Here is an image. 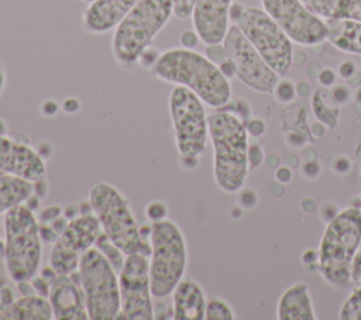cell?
<instances>
[{
	"label": "cell",
	"instance_id": "obj_47",
	"mask_svg": "<svg viewBox=\"0 0 361 320\" xmlns=\"http://www.w3.org/2000/svg\"><path fill=\"white\" fill-rule=\"evenodd\" d=\"M6 83H7V76H6V72H4L3 66L0 65V94L4 92Z\"/></svg>",
	"mask_w": 361,
	"mask_h": 320
},
{
	"label": "cell",
	"instance_id": "obj_16",
	"mask_svg": "<svg viewBox=\"0 0 361 320\" xmlns=\"http://www.w3.org/2000/svg\"><path fill=\"white\" fill-rule=\"evenodd\" d=\"M47 297L51 303L54 319L56 320L89 319L79 278L75 281L72 273L54 275V278L49 282Z\"/></svg>",
	"mask_w": 361,
	"mask_h": 320
},
{
	"label": "cell",
	"instance_id": "obj_7",
	"mask_svg": "<svg viewBox=\"0 0 361 320\" xmlns=\"http://www.w3.org/2000/svg\"><path fill=\"white\" fill-rule=\"evenodd\" d=\"M149 279L155 299L172 295L185 276L188 265V247L180 227L168 220L154 221L149 230Z\"/></svg>",
	"mask_w": 361,
	"mask_h": 320
},
{
	"label": "cell",
	"instance_id": "obj_46",
	"mask_svg": "<svg viewBox=\"0 0 361 320\" xmlns=\"http://www.w3.org/2000/svg\"><path fill=\"white\" fill-rule=\"evenodd\" d=\"M347 82H348V85L351 86V87H360L361 86V73H358L357 70L347 79Z\"/></svg>",
	"mask_w": 361,
	"mask_h": 320
},
{
	"label": "cell",
	"instance_id": "obj_45",
	"mask_svg": "<svg viewBox=\"0 0 361 320\" xmlns=\"http://www.w3.org/2000/svg\"><path fill=\"white\" fill-rule=\"evenodd\" d=\"M319 261V251H314V250H306L303 254H302V262L303 265H313Z\"/></svg>",
	"mask_w": 361,
	"mask_h": 320
},
{
	"label": "cell",
	"instance_id": "obj_25",
	"mask_svg": "<svg viewBox=\"0 0 361 320\" xmlns=\"http://www.w3.org/2000/svg\"><path fill=\"white\" fill-rule=\"evenodd\" d=\"M312 109L314 116L320 123L327 125L329 128H334L338 123L340 110L338 106L331 99L327 87L317 89L312 96Z\"/></svg>",
	"mask_w": 361,
	"mask_h": 320
},
{
	"label": "cell",
	"instance_id": "obj_32",
	"mask_svg": "<svg viewBox=\"0 0 361 320\" xmlns=\"http://www.w3.org/2000/svg\"><path fill=\"white\" fill-rule=\"evenodd\" d=\"M206 56L213 62L216 63L217 66L224 62L227 59L226 56V49L223 47V42H219V44H209L206 47Z\"/></svg>",
	"mask_w": 361,
	"mask_h": 320
},
{
	"label": "cell",
	"instance_id": "obj_27",
	"mask_svg": "<svg viewBox=\"0 0 361 320\" xmlns=\"http://www.w3.org/2000/svg\"><path fill=\"white\" fill-rule=\"evenodd\" d=\"M340 320H361V285L344 300L338 310Z\"/></svg>",
	"mask_w": 361,
	"mask_h": 320
},
{
	"label": "cell",
	"instance_id": "obj_28",
	"mask_svg": "<svg viewBox=\"0 0 361 320\" xmlns=\"http://www.w3.org/2000/svg\"><path fill=\"white\" fill-rule=\"evenodd\" d=\"M204 319L206 320H234L235 314L226 300L220 297H213V299H209L206 303Z\"/></svg>",
	"mask_w": 361,
	"mask_h": 320
},
{
	"label": "cell",
	"instance_id": "obj_42",
	"mask_svg": "<svg viewBox=\"0 0 361 320\" xmlns=\"http://www.w3.org/2000/svg\"><path fill=\"white\" fill-rule=\"evenodd\" d=\"M357 70L355 68V63L350 59H345L343 61L340 65H338V75L343 78V79H348L354 72Z\"/></svg>",
	"mask_w": 361,
	"mask_h": 320
},
{
	"label": "cell",
	"instance_id": "obj_13",
	"mask_svg": "<svg viewBox=\"0 0 361 320\" xmlns=\"http://www.w3.org/2000/svg\"><path fill=\"white\" fill-rule=\"evenodd\" d=\"M118 288L123 317L130 320H151L154 317L148 255H126L118 272Z\"/></svg>",
	"mask_w": 361,
	"mask_h": 320
},
{
	"label": "cell",
	"instance_id": "obj_12",
	"mask_svg": "<svg viewBox=\"0 0 361 320\" xmlns=\"http://www.w3.org/2000/svg\"><path fill=\"white\" fill-rule=\"evenodd\" d=\"M223 47L235 76L245 86L259 93H272L279 75L267 63L237 24L228 27Z\"/></svg>",
	"mask_w": 361,
	"mask_h": 320
},
{
	"label": "cell",
	"instance_id": "obj_31",
	"mask_svg": "<svg viewBox=\"0 0 361 320\" xmlns=\"http://www.w3.org/2000/svg\"><path fill=\"white\" fill-rule=\"evenodd\" d=\"M195 0H172V7H173V14L180 18H189L192 16Z\"/></svg>",
	"mask_w": 361,
	"mask_h": 320
},
{
	"label": "cell",
	"instance_id": "obj_43",
	"mask_svg": "<svg viewBox=\"0 0 361 320\" xmlns=\"http://www.w3.org/2000/svg\"><path fill=\"white\" fill-rule=\"evenodd\" d=\"M333 169H334V172H337V173H347V172L351 169V162H350L347 158L340 156V158H337V159L334 161Z\"/></svg>",
	"mask_w": 361,
	"mask_h": 320
},
{
	"label": "cell",
	"instance_id": "obj_30",
	"mask_svg": "<svg viewBox=\"0 0 361 320\" xmlns=\"http://www.w3.org/2000/svg\"><path fill=\"white\" fill-rule=\"evenodd\" d=\"M145 214L147 217L154 223V221H159V220H164L166 219V214H168V209H166V204L161 200H154L151 202L147 209H145Z\"/></svg>",
	"mask_w": 361,
	"mask_h": 320
},
{
	"label": "cell",
	"instance_id": "obj_14",
	"mask_svg": "<svg viewBox=\"0 0 361 320\" xmlns=\"http://www.w3.org/2000/svg\"><path fill=\"white\" fill-rule=\"evenodd\" d=\"M261 3L293 42L312 47L327 39L326 21L300 0H261Z\"/></svg>",
	"mask_w": 361,
	"mask_h": 320
},
{
	"label": "cell",
	"instance_id": "obj_44",
	"mask_svg": "<svg viewBox=\"0 0 361 320\" xmlns=\"http://www.w3.org/2000/svg\"><path fill=\"white\" fill-rule=\"evenodd\" d=\"M295 89H296V96L299 97H306L310 94V83L306 80H298L295 83Z\"/></svg>",
	"mask_w": 361,
	"mask_h": 320
},
{
	"label": "cell",
	"instance_id": "obj_34",
	"mask_svg": "<svg viewBox=\"0 0 361 320\" xmlns=\"http://www.w3.org/2000/svg\"><path fill=\"white\" fill-rule=\"evenodd\" d=\"M331 94V99L334 100V103L337 106H341V104H345L348 100H350V89L344 85H338V86H334L333 90L330 92Z\"/></svg>",
	"mask_w": 361,
	"mask_h": 320
},
{
	"label": "cell",
	"instance_id": "obj_48",
	"mask_svg": "<svg viewBox=\"0 0 361 320\" xmlns=\"http://www.w3.org/2000/svg\"><path fill=\"white\" fill-rule=\"evenodd\" d=\"M355 101H360V103H361V86L357 87V92H355Z\"/></svg>",
	"mask_w": 361,
	"mask_h": 320
},
{
	"label": "cell",
	"instance_id": "obj_41",
	"mask_svg": "<svg viewBox=\"0 0 361 320\" xmlns=\"http://www.w3.org/2000/svg\"><path fill=\"white\" fill-rule=\"evenodd\" d=\"M240 200H241L243 206L254 207L257 204V202H258V196H257V193L252 189H248V190H243L240 193Z\"/></svg>",
	"mask_w": 361,
	"mask_h": 320
},
{
	"label": "cell",
	"instance_id": "obj_22",
	"mask_svg": "<svg viewBox=\"0 0 361 320\" xmlns=\"http://www.w3.org/2000/svg\"><path fill=\"white\" fill-rule=\"evenodd\" d=\"M327 39L340 51L361 55V23L351 20H326Z\"/></svg>",
	"mask_w": 361,
	"mask_h": 320
},
{
	"label": "cell",
	"instance_id": "obj_20",
	"mask_svg": "<svg viewBox=\"0 0 361 320\" xmlns=\"http://www.w3.org/2000/svg\"><path fill=\"white\" fill-rule=\"evenodd\" d=\"M316 317L309 288L305 282L289 286L281 295L276 304L278 320H314Z\"/></svg>",
	"mask_w": 361,
	"mask_h": 320
},
{
	"label": "cell",
	"instance_id": "obj_26",
	"mask_svg": "<svg viewBox=\"0 0 361 320\" xmlns=\"http://www.w3.org/2000/svg\"><path fill=\"white\" fill-rule=\"evenodd\" d=\"M94 247L109 259V262L114 266V269L117 272H120V269L124 264V259H126V255L123 254V251L118 247H116L103 233L97 238Z\"/></svg>",
	"mask_w": 361,
	"mask_h": 320
},
{
	"label": "cell",
	"instance_id": "obj_9",
	"mask_svg": "<svg viewBox=\"0 0 361 320\" xmlns=\"http://www.w3.org/2000/svg\"><path fill=\"white\" fill-rule=\"evenodd\" d=\"M168 104L178 154L186 162H196L209 137L204 103L189 89L175 86L169 93Z\"/></svg>",
	"mask_w": 361,
	"mask_h": 320
},
{
	"label": "cell",
	"instance_id": "obj_50",
	"mask_svg": "<svg viewBox=\"0 0 361 320\" xmlns=\"http://www.w3.org/2000/svg\"><path fill=\"white\" fill-rule=\"evenodd\" d=\"M82 1H85V3H87V4H89V3H90V1H93V0H82Z\"/></svg>",
	"mask_w": 361,
	"mask_h": 320
},
{
	"label": "cell",
	"instance_id": "obj_15",
	"mask_svg": "<svg viewBox=\"0 0 361 320\" xmlns=\"http://www.w3.org/2000/svg\"><path fill=\"white\" fill-rule=\"evenodd\" d=\"M0 172L37 183L44 179L47 169L34 148L0 134Z\"/></svg>",
	"mask_w": 361,
	"mask_h": 320
},
{
	"label": "cell",
	"instance_id": "obj_2",
	"mask_svg": "<svg viewBox=\"0 0 361 320\" xmlns=\"http://www.w3.org/2000/svg\"><path fill=\"white\" fill-rule=\"evenodd\" d=\"M213 147L214 182L226 193L240 192L248 175V133L244 121L227 110L207 116Z\"/></svg>",
	"mask_w": 361,
	"mask_h": 320
},
{
	"label": "cell",
	"instance_id": "obj_24",
	"mask_svg": "<svg viewBox=\"0 0 361 320\" xmlns=\"http://www.w3.org/2000/svg\"><path fill=\"white\" fill-rule=\"evenodd\" d=\"M34 193V182L13 175H0V214L25 203Z\"/></svg>",
	"mask_w": 361,
	"mask_h": 320
},
{
	"label": "cell",
	"instance_id": "obj_23",
	"mask_svg": "<svg viewBox=\"0 0 361 320\" xmlns=\"http://www.w3.org/2000/svg\"><path fill=\"white\" fill-rule=\"evenodd\" d=\"M306 3L322 18L361 23V0H306Z\"/></svg>",
	"mask_w": 361,
	"mask_h": 320
},
{
	"label": "cell",
	"instance_id": "obj_1",
	"mask_svg": "<svg viewBox=\"0 0 361 320\" xmlns=\"http://www.w3.org/2000/svg\"><path fill=\"white\" fill-rule=\"evenodd\" d=\"M151 73L159 80L189 89L213 109H221L231 99L230 82L220 68L190 48L162 52L152 63Z\"/></svg>",
	"mask_w": 361,
	"mask_h": 320
},
{
	"label": "cell",
	"instance_id": "obj_3",
	"mask_svg": "<svg viewBox=\"0 0 361 320\" xmlns=\"http://www.w3.org/2000/svg\"><path fill=\"white\" fill-rule=\"evenodd\" d=\"M172 14V0H140L114 28L111 54L116 62L121 66L138 62Z\"/></svg>",
	"mask_w": 361,
	"mask_h": 320
},
{
	"label": "cell",
	"instance_id": "obj_17",
	"mask_svg": "<svg viewBox=\"0 0 361 320\" xmlns=\"http://www.w3.org/2000/svg\"><path fill=\"white\" fill-rule=\"evenodd\" d=\"M233 0H195L192 23L200 41L206 45L223 42L228 30Z\"/></svg>",
	"mask_w": 361,
	"mask_h": 320
},
{
	"label": "cell",
	"instance_id": "obj_4",
	"mask_svg": "<svg viewBox=\"0 0 361 320\" xmlns=\"http://www.w3.org/2000/svg\"><path fill=\"white\" fill-rule=\"evenodd\" d=\"M41 238L39 224L25 203L6 211L3 255L7 273L16 283L35 278L42 255Z\"/></svg>",
	"mask_w": 361,
	"mask_h": 320
},
{
	"label": "cell",
	"instance_id": "obj_29",
	"mask_svg": "<svg viewBox=\"0 0 361 320\" xmlns=\"http://www.w3.org/2000/svg\"><path fill=\"white\" fill-rule=\"evenodd\" d=\"M272 93H274V96H275V99L278 101H281V103H290L296 97L295 83L288 80V79L278 80V83L275 85Z\"/></svg>",
	"mask_w": 361,
	"mask_h": 320
},
{
	"label": "cell",
	"instance_id": "obj_49",
	"mask_svg": "<svg viewBox=\"0 0 361 320\" xmlns=\"http://www.w3.org/2000/svg\"><path fill=\"white\" fill-rule=\"evenodd\" d=\"M0 252H3V241L0 240Z\"/></svg>",
	"mask_w": 361,
	"mask_h": 320
},
{
	"label": "cell",
	"instance_id": "obj_38",
	"mask_svg": "<svg viewBox=\"0 0 361 320\" xmlns=\"http://www.w3.org/2000/svg\"><path fill=\"white\" fill-rule=\"evenodd\" d=\"M317 80L323 87H330L336 83V73L331 69H322L317 75Z\"/></svg>",
	"mask_w": 361,
	"mask_h": 320
},
{
	"label": "cell",
	"instance_id": "obj_51",
	"mask_svg": "<svg viewBox=\"0 0 361 320\" xmlns=\"http://www.w3.org/2000/svg\"><path fill=\"white\" fill-rule=\"evenodd\" d=\"M360 209H361V207H360Z\"/></svg>",
	"mask_w": 361,
	"mask_h": 320
},
{
	"label": "cell",
	"instance_id": "obj_40",
	"mask_svg": "<svg viewBox=\"0 0 361 320\" xmlns=\"http://www.w3.org/2000/svg\"><path fill=\"white\" fill-rule=\"evenodd\" d=\"M199 35L196 34V31H183L180 35V44L183 45V48H193L197 41H199Z\"/></svg>",
	"mask_w": 361,
	"mask_h": 320
},
{
	"label": "cell",
	"instance_id": "obj_21",
	"mask_svg": "<svg viewBox=\"0 0 361 320\" xmlns=\"http://www.w3.org/2000/svg\"><path fill=\"white\" fill-rule=\"evenodd\" d=\"M52 307L48 297L41 295H23L0 310V320H51Z\"/></svg>",
	"mask_w": 361,
	"mask_h": 320
},
{
	"label": "cell",
	"instance_id": "obj_18",
	"mask_svg": "<svg viewBox=\"0 0 361 320\" xmlns=\"http://www.w3.org/2000/svg\"><path fill=\"white\" fill-rule=\"evenodd\" d=\"M140 0H93L83 13V25L90 34L114 30Z\"/></svg>",
	"mask_w": 361,
	"mask_h": 320
},
{
	"label": "cell",
	"instance_id": "obj_6",
	"mask_svg": "<svg viewBox=\"0 0 361 320\" xmlns=\"http://www.w3.org/2000/svg\"><path fill=\"white\" fill-rule=\"evenodd\" d=\"M89 204L96 214L103 234L118 247L124 255L151 254V245L141 235L128 200L107 182H97L89 190Z\"/></svg>",
	"mask_w": 361,
	"mask_h": 320
},
{
	"label": "cell",
	"instance_id": "obj_33",
	"mask_svg": "<svg viewBox=\"0 0 361 320\" xmlns=\"http://www.w3.org/2000/svg\"><path fill=\"white\" fill-rule=\"evenodd\" d=\"M265 161V154L259 145H250L248 147V164L251 168L259 166Z\"/></svg>",
	"mask_w": 361,
	"mask_h": 320
},
{
	"label": "cell",
	"instance_id": "obj_8",
	"mask_svg": "<svg viewBox=\"0 0 361 320\" xmlns=\"http://www.w3.org/2000/svg\"><path fill=\"white\" fill-rule=\"evenodd\" d=\"M90 320H113L120 314L118 276L109 259L96 248H89L76 271Z\"/></svg>",
	"mask_w": 361,
	"mask_h": 320
},
{
	"label": "cell",
	"instance_id": "obj_19",
	"mask_svg": "<svg viewBox=\"0 0 361 320\" xmlns=\"http://www.w3.org/2000/svg\"><path fill=\"white\" fill-rule=\"evenodd\" d=\"M206 296L202 286L192 278H182L172 292V319L203 320Z\"/></svg>",
	"mask_w": 361,
	"mask_h": 320
},
{
	"label": "cell",
	"instance_id": "obj_5",
	"mask_svg": "<svg viewBox=\"0 0 361 320\" xmlns=\"http://www.w3.org/2000/svg\"><path fill=\"white\" fill-rule=\"evenodd\" d=\"M360 244L361 209L345 207L329 220L317 250V269L327 283L341 286L350 281L351 262Z\"/></svg>",
	"mask_w": 361,
	"mask_h": 320
},
{
	"label": "cell",
	"instance_id": "obj_39",
	"mask_svg": "<svg viewBox=\"0 0 361 320\" xmlns=\"http://www.w3.org/2000/svg\"><path fill=\"white\" fill-rule=\"evenodd\" d=\"M275 178L282 185L289 183L292 180V169H290V166H288V165L278 166L276 171H275Z\"/></svg>",
	"mask_w": 361,
	"mask_h": 320
},
{
	"label": "cell",
	"instance_id": "obj_10",
	"mask_svg": "<svg viewBox=\"0 0 361 320\" xmlns=\"http://www.w3.org/2000/svg\"><path fill=\"white\" fill-rule=\"evenodd\" d=\"M235 24L254 45L267 63L281 76H285L293 62L292 39L278 23L258 7H243Z\"/></svg>",
	"mask_w": 361,
	"mask_h": 320
},
{
	"label": "cell",
	"instance_id": "obj_11",
	"mask_svg": "<svg viewBox=\"0 0 361 320\" xmlns=\"http://www.w3.org/2000/svg\"><path fill=\"white\" fill-rule=\"evenodd\" d=\"M94 213H83L69 220L61 230L49 252V265L56 275L75 273L82 255L94 247L102 234Z\"/></svg>",
	"mask_w": 361,
	"mask_h": 320
},
{
	"label": "cell",
	"instance_id": "obj_37",
	"mask_svg": "<svg viewBox=\"0 0 361 320\" xmlns=\"http://www.w3.org/2000/svg\"><path fill=\"white\" fill-rule=\"evenodd\" d=\"M245 128H247V133L250 135H254V137H258V135H262L264 131H265V123L259 118H251V120H247L245 123Z\"/></svg>",
	"mask_w": 361,
	"mask_h": 320
},
{
	"label": "cell",
	"instance_id": "obj_35",
	"mask_svg": "<svg viewBox=\"0 0 361 320\" xmlns=\"http://www.w3.org/2000/svg\"><path fill=\"white\" fill-rule=\"evenodd\" d=\"M320 169H322V168H320L319 162H316V161H306V162H303L302 166H300V173H302L305 178H307V179H314V178L319 176Z\"/></svg>",
	"mask_w": 361,
	"mask_h": 320
},
{
	"label": "cell",
	"instance_id": "obj_36",
	"mask_svg": "<svg viewBox=\"0 0 361 320\" xmlns=\"http://www.w3.org/2000/svg\"><path fill=\"white\" fill-rule=\"evenodd\" d=\"M350 281L353 282H361V247L357 250L351 268H350Z\"/></svg>",
	"mask_w": 361,
	"mask_h": 320
}]
</instances>
